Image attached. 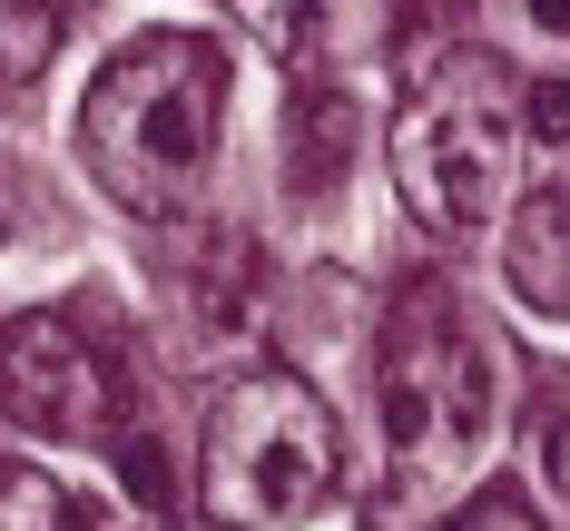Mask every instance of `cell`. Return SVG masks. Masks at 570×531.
I'll use <instances>...</instances> for the list:
<instances>
[{"label":"cell","mask_w":570,"mask_h":531,"mask_svg":"<svg viewBox=\"0 0 570 531\" xmlns=\"http://www.w3.org/2000/svg\"><path fill=\"white\" fill-rule=\"evenodd\" d=\"M0 413L40 443H118L128 374L69 315H20L0 335Z\"/></svg>","instance_id":"obj_5"},{"label":"cell","mask_w":570,"mask_h":531,"mask_svg":"<svg viewBox=\"0 0 570 531\" xmlns=\"http://www.w3.org/2000/svg\"><path fill=\"white\" fill-rule=\"evenodd\" d=\"M109 453H118V482H128V492H138L148 512H168V453H158L148 433H118Z\"/></svg>","instance_id":"obj_14"},{"label":"cell","mask_w":570,"mask_h":531,"mask_svg":"<svg viewBox=\"0 0 570 531\" xmlns=\"http://www.w3.org/2000/svg\"><path fill=\"white\" fill-rule=\"evenodd\" d=\"M236 20H246V30H256V40H276V50H315V20H325V10H335V0H227Z\"/></svg>","instance_id":"obj_11"},{"label":"cell","mask_w":570,"mask_h":531,"mask_svg":"<svg viewBox=\"0 0 570 531\" xmlns=\"http://www.w3.org/2000/svg\"><path fill=\"white\" fill-rule=\"evenodd\" d=\"M472 10H482V0H403V10H394V40H403V59H423V50H453Z\"/></svg>","instance_id":"obj_12"},{"label":"cell","mask_w":570,"mask_h":531,"mask_svg":"<svg viewBox=\"0 0 570 531\" xmlns=\"http://www.w3.org/2000/svg\"><path fill=\"white\" fill-rule=\"evenodd\" d=\"M266 305H276L266 246L246 227H207L197 256H187V315H197V335H207V345H246V335L266 325Z\"/></svg>","instance_id":"obj_6"},{"label":"cell","mask_w":570,"mask_h":531,"mask_svg":"<svg viewBox=\"0 0 570 531\" xmlns=\"http://www.w3.org/2000/svg\"><path fill=\"white\" fill-rule=\"evenodd\" d=\"M394 148V187L403 207L433 236H482L502 207H521L512 177L521 148H531V118H521V79L492 50H423L403 59V109L384 128Z\"/></svg>","instance_id":"obj_2"},{"label":"cell","mask_w":570,"mask_h":531,"mask_svg":"<svg viewBox=\"0 0 570 531\" xmlns=\"http://www.w3.org/2000/svg\"><path fill=\"white\" fill-rule=\"evenodd\" d=\"M374 394H384V453H394L403 492H443L482 463L492 443V413H502V374L492 345L453 315L443 286H403L384 315V364H374Z\"/></svg>","instance_id":"obj_4"},{"label":"cell","mask_w":570,"mask_h":531,"mask_svg":"<svg viewBox=\"0 0 570 531\" xmlns=\"http://www.w3.org/2000/svg\"><path fill=\"white\" fill-rule=\"evenodd\" d=\"M236 69L207 30H138L79 99V158L128 217H187L227 148Z\"/></svg>","instance_id":"obj_1"},{"label":"cell","mask_w":570,"mask_h":531,"mask_svg":"<svg viewBox=\"0 0 570 531\" xmlns=\"http://www.w3.org/2000/svg\"><path fill=\"white\" fill-rule=\"evenodd\" d=\"M502 286H512L531 315L570 325V177L512 207V236H502Z\"/></svg>","instance_id":"obj_7"},{"label":"cell","mask_w":570,"mask_h":531,"mask_svg":"<svg viewBox=\"0 0 570 531\" xmlns=\"http://www.w3.org/2000/svg\"><path fill=\"white\" fill-rule=\"evenodd\" d=\"M0 531H99L89 522V502L50 482L40 463H0Z\"/></svg>","instance_id":"obj_9"},{"label":"cell","mask_w":570,"mask_h":531,"mask_svg":"<svg viewBox=\"0 0 570 531\" xmlns=\"http://www.w3.org/2000/svg\"><path fill=\"white\" fill-rule=\"evenodd\" d=\"M551 482H561V492H570V413H561V423H551Z\"/></svg>","instance_id":"obj_16"},{"label":"cell","mask_w":570,"mask_h":531,"mask_svg":"<svg viewBox=\"0 0 570 531\" xmlns=\"http://www.w3.org/2000/svg\"><path fill=\"white\" fill-rule=\"evenodd\" d=\"M531 20H541L551 40H570V0H531Z\"/></svg>","instance_id":"obj_17"},{"label":"cell","mask_w":570,"mask_h":531,"mask_svg":"<svg viewBox=\"0 0 570 531\" xmlns=\"http://www.w3.org/2000/svg\"><path fill=\"white\" fill-rule=\"evenodd\" d=\"M335 482H344V433L305 374L256 364L217 394L207 463H197V502L217 531H295L335 502Z\"/></svg>","instance_id":"obj_3"},{"label":"cell","mask_w":570,"mask_h":531,"mask_svg":"<svg viewBox=\"0 0 570 531\" xmlns=\"http://www.w3.org/2000/svg\"><path fill=\"white\" fill-rule=\"evenodd\" d=\"M50 50H59V10L50 0H0V99L40 89V79H50Z\"/></svg>","instance_id":"obj_10"},{"label":"cell","mask_w":570,"mask_h":531,"mask_svg":"<svg viewBox=\"0 0 570 531\" xmlns=\"http://www.w3.org/2000/svg\"><path fill=\"white\" fill-rule=\"evenodd\" d=\"M344 168H354V89L305 79L295 109H285V187L295 197H335Z\"/></svg>","instance_id":"obj_8"},{"label":"cell","mask_w":570,"mask_h":531,"mask_svg":"<svg viewBox=\"0 0 570 531\" xmlns=\"http://www.w3.org/2000/svg\"><path fill=\"white\" fill-rule=\"evenodd\" d=\"M433 531H551V522H541V512L521 502L512 482H492V492H472V502H453V512H443Z\"/></svg>","instance_id":"obj_13"},{"label":"cell","mask_w":570,"mask_h":531,"mask_svg":"<svg viewBox=\"0 0 570 531\" xmlns=\"http://www.w3.org/2000/svg\"><path fill=\"white\" fill-rule=\"evenodd\" d=\"M521 118H531V138L561 148L570 138V79H531V89H521Z\"/></svg>","instance_id":"obj_15"}]
</instances>
